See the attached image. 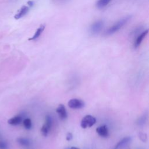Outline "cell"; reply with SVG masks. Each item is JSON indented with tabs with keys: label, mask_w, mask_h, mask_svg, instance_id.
Segmentation results:
<instances>
[{
	"label": "cell",
	"mask_w": 149,
	"mask_h": 149,
	"mask_svg": "<svg viewBox=\"0 0 149 149\" xmlns=\"http://www.w3.org/2000/svg\"><path fill=\"white\" fill-rule=\"evenodd\" d=\"M130 19V16H127L120 19L118 22L115 23L112 26L109 27L105 32V34L106 36H110L118 32L129 21Z\"/></svg>",
	"instance_id": "6da1fadb"
},
{
	"label": "cell",
	"mask_w": 149,
	"mask_h": 149,
	"mask_svg": "<svg viewBox=\"0 0 149 149\" xmlns=\"http://www.w3.org/2000/svg\"><path fill=\"white\" fill-rule=\"evenodd\" d=\"M104 22L102 20H98L93 23L90 26V33L92 35H97L99 34L104 27Z\"/></svg>",
	"instance_id": "7a4b0ae2"
},
{
	"label": "cell",
	"mask_w": 149,
	"mask_h": 149,
	"mask_svg": "<svg viewBox=\"0 0 149 149\" xmlns=\"http://www.w3.org/2000/svg\"><path fill=\"white\" fill-rule=\"evenodd\" d=\"M96 122V118L90 115L84 116L80 123V126L83 129H86L93 126Z\"/></svg>",
	"instance_id": "3957f363"
},
{
	"label": "cell",
	"mask_w": 149,
	"mask_h": 149,
	"mask_svg": "<svg viewBox=\"0 0 149 149\" xmlns=\"http://www.w3.org/2000/svg\"><path fill=\"white\" fill-rule=\"evenodd\" d=\"M68 105L69 107L72 109H78L83 108L85 105V103L83 100L80 99L72 98L68 101Z\"/></svg>",
	"instance_id": "277c9868"
},
{
	"label": "cell",
	"mask_w": 149,
	"mask_h": 149,
	"mask_svg": "<svg viewBox=\"0 0 149 149\" xmlns=\"http://www.w3.org/2000/svg\"><path fill=\"white\" fill-rule=\"evenodd\" d=\"M132 141V137L130 136H126L122 139H120L119 141H118V143L113 146L112 149H120L122 148H124L128 146Z\"/></svg>",
	"instance_id": "5b68a950"
},
{
	"label": "cell",
	"mask_w": 149,
	"mask_h": 149,
	"mask_svg": "<svg viewBox=\"0 0 149 149\" xmlns=\"http://www.w3.org/2000/svg\"><path fill=\"white\" fill-rule=\"evenodd\" d=\"M148 33V29L144 30L142 33H141L139 35H138L136 37V39H135L134 42V47L135 48H138L140 45L143 40L144 39V38L147 35Z\"/></svg>",
	"instance_id": "8992f818"
},
{
	"label": "cell",
	"mask_w": 149,
	"mask_h": 149,
	"mask_svg": "<svg viewBox=\"0 0 149 149\" xmlns=\"http://www.w3.org/2000/svg\"><path fill=\"white\" fill-rule=\"evenodd\" d=\"M56 112L58 113L59 118L62 120L66 119L68 117V113L65 107L63 104H59L56 109Z\"/></svg>",
	"instance_id": "52a82bcc"
},
{
	"label": "cell",
	"mask_w": 149,
	"mask_h": 149,
	"mask_svg": "<svg viewBox=\"0 0 149 149\" xmlns=\"http://www.w3.org/2000/svg\"><path fill=\"white\" fill-rule=\"evenodd\" d=\"M96 132L100 136L102 137L106 138L109 136V130L106 125H102L97 127Z\"/></svg>",
	"instance_id": "ba28073f"
},
{
	"label": "cell",
	"mask_w": 149,
	"mask_h": 149,
	"mask_svg": "<svg viewBox=\"0 0 149 149\" xmlns=\"http://www.w3.org/2000/svg\"><path fill=\"white\" fill-rule=\"evenodd\" d=\"M29 10V8L27 6H23L18 11V12L15 15L14 17L15 19H19L20 18L23 17Z\"/></svg>",
	"instance_id": "9c48e42d"
},
{
	"label": "cell",
	"mask_w": 149,
	"mask_h": 149,
	"mask_svg": "<svg viewBox=\"0 0 149 149\" xmlns=\"http://www.w3.org/2000/svg\"><path fill=\"white\" fill-rule=\"evenodd\" d=\"M22 120H23L22 117L20 115H17L13 118H10L8 120V124L12 126H17L20 125L22 123V122L23 121Z\"/></svg>",
	"instance_id": "30bf717a"
},
{
	"label": "cell",
	"mask_w": 149,
	"mask_h": 149,
	"mask_svg": "<svg viewBox=\"0 0 149 149\" xmlns=\"http://www.w3.org/2000/svg\"><path fill=\"white\" fill-rule=\"evenodd\" d=\"M45 26L44 24L40 25V26L36 31L34 34L31 38H29V40L34 41V40H37L41 36V34L42 33V32L44 31V30L45 29Z\"/></svg>",
	"instance_id": "8fae6325"
},
{
	"label": "cell",
	"mask_w": 149,
	"mask_h": 149,
	"mask_svg": "<svg viewBox=\"0 0 149 149\" xmlns=\"http://www.w3.org/2000/svg\"><path fill=\"white\" fill-rule=\"evenodd\" d=\"M144 30V27L141 26H139L138 27H136L132 30V31L130 33V36L132 37L135 38V37H137L141 33H142Z\"/></svg>",
	"instance_id": "7c38bea8"
},
{
	"label": "cell",
	"mask_w": 149,
	"mask_h": 149,
	"mask_svg": "<svg viewBox=\"0 0 149 149\" xmlns=\"http://www.w3.org/2000/svg\"><path fill=\"white\" fill-rule=\"evenodd\" d=\"M16 141L19 144L24 147H29L31 144L29 139L24 137H19L17 139Z\"/></svg>",
	"instance_id": "4fadbf2b"
},
{
	"label": "cell",
	"mask_w": 149,
	"mask_h": 149,
	"mask_svg": "<svg viewBox=\"0 0 149 149\" xmlns=\"http://www.w3.org/2000/svg\"><path fill=\"white\" fill-rule=\"evenodd\" d=\"M111 0H98L96 2V7L98 9H102L107 6Z\"/></svg>",
	"instance_id": "5bb4252c"
},
{
	"label": "cell",
	"mask_w": 149,
	"mask_h": 149,
	"mask_svg": "<svg viewBox=\"0 0 149 149\" xmlns=\"http://www.w3.org/2000/svg\"><path fill=\"white\" fill-rule=\"evenodd\" d=\"M147 118H148L147 113L143 114L139 119H137V124L138 125H139V126L144 125L146 123V122L147 120Z\"/></svg>",
	"instance_id": "9a60e30c"
},
{
	"label": "cell",
	"mask_w": 149,
	"mask_h": 149,
	"mask_svg": "<svg viewBox=\"0 0 149 149\" xmlns=\"http://www.w3.org/2000/svg\"><path fill=\"white\" fill-rule=\"evenodd\" d=\"M52 118L49 115H47L45 118V123L44 125L48 128L49 130L51 129L52 125Z\"/></svg>",
	"instance_id": "2e32d148"
},
{
	"label": "cell",
	"mask_w": 149,
	"mask_h": 149,
	"mask_svg": "<svg viewBox=\"0 0 149 149\" xmlns=\"http://www.w3.org/2000/svg\"><path fill=\"white\" fill-rule=\"evenodd\" d=\"M23 125L27 130H30L32 127V122L30 118H26L23 120Z\"/></svg>",
	"instance_id": "e0dca14e"
},
{
	"label": "cell",
	"mask_w": 149,
	"mask_h": 149,
	"mask_svg": "<svg viewBox=\"0 0 149 149\" xmlns=\"http://www.w3.org/2000/svg\"><path fill=\"white\" fill-rule=\"evenodd\" d=\"M49 130L48 129V128L44 124L42 125V126L41 128V133L42 134V136L44 137H47L48 136Z\"/></svg>",
	"instance_id": "ac0fdd59"
},
{
	"label": "cell",
	"mask_w": 149,
	"mask_h": 149,
	"mask_svg": "<svg viewBox=\"0 0 149 149\" xmlns=\"http://www.w3.org/2000/svg\"><path fill=\"white\" fill-rule=\"evenodd\" d=\"M139 137L143 142L147 141V135L144 132H140L139 133Z\"/></svg>",
	"instance_id": "d6986e66"
},
{
	"label": "cell",
	"mask_w": 149,
	"mask_h": 149,
	"mask_svg": "<svg viewBox=\"0 0 149 149\" xmlns=\"http://www.w3.org/2000/svg\"><path fill=\"white\" fill-rule=\"evenodd\" d=\"M53 2L56 5H63L66 4L68 2H69L70 0H52Z\"/></svg>",
	"instance_id": "ffe728a7"
},
{
	"label": "cell",
	"mask_w": 149,
	"mask_h": 149,
	"mask_svg": "<svg viewBox=\"0 0 149 149\" xmlns=\"http://www.w3.org/2000/svg\"><path fill=\"white\" fill-rule=\"evenodd\" d=\"M0 149H8V143L4 141H0Z\"/></svg>",
	"instance_id": "44dd1931"
},
{
	"label": "cell",
	"mask_w": 149,
	"mask_h": 149,
	"mask_svg": "<svg viewBox=\"0 0 149 149\" xmlns=\"http://www.w3.org/2000/svg\"><path fill=\"white\" fill-rule=\"evenodd\" d=\"M73 139V134L70 132H68L66 136V139L67 141H70Z\"/></svg>",
	"instance_id": "7402d4cb"
},
{
	"label": "cell",
	"mask_w": 149,
	"mask_h": 149,
	"mask_svg": "<svg viewBox=\"0 0 149 149\" xmlns=\"http://www.w3.org/2000/svg\"><path fill=\"white\" fill-rule=\"evenodd\" d=\"M27 4L29 6H33L34 5V2L33 1H29L27 2Z\"/></svg>",
	"instance_id": "603a6c76"
},
{
	"label": "cell",
	"mask_w": 149,
	"mask_h": 149,
	"mask_svg": "<svg viewBox=\"0 0 149 149\" xmlns=\"http://www.w3.org/2000/svg\"><path fill=\"white\" fill-rule=\"evenodd\" d=\"M65 149H80L79 148L77 147H74V146H72L71 147H68V148H66Z\"/></svg>",
	"instance_id": "cb8c5ba5"
}]
</instances>
